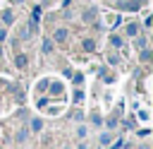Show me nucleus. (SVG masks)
Wrapping results in <instances>:
<instances>
[{"instance_id": "a211bd4d", "label": "nucleus", "mask_w": 153, "mask_h": 149, "mask_svg": "<svg viewBox=\"0 0 153 149\" xmlns=\"http://www.w3.org/2000/svg\"><path fill=\"white\" fill-rule=\"evenodd\" d=\"M36 103H38V108H43V106L48 103V99H36Z\"/></svg>"}, {"instance_id": "f8f14e48", "label": "nucleus", "mask_w": 153, "mask_h": 149, "mask_svg": "<svg viewBox=\"0 0 153 149\" xmlns=\"http://www.w3.org/2000/svg\"><path fill=\"white\" fill-rule=\"evenodd\" d=\"M148 60H151V50H143L141 53V62H148Z\"/></svg>"}, {"instance_id": "0eeeda50", "label": "nucleus", "mask_w": 153, "mask_h": 149, "mask_svg": "<svg viewBox=\"0 0 153 149\" xmlns=\"http://www.w3.org/2000/svg\"><path fill=\"white\" fill-rule=\"evenodd\" d=\"M127 34H129V36H136V34H139V26H136V24H129V26H127Z\"/></svg>"}, {"instance_id": "6e6552de", "label": "nucleus", "mask_w": 153, "mask_h": 149, "mask_svg": "<svg viewBox=\"0 0 153 149\" xmlns=\"http://www.w3.org/2000/svg\"><path fill=\"white\" fill-rule=\"evenodd\" d=\"M110 43H112L115 48H120V46H122V38H120V36H110Z\"/></svg>"}, {"instance_id": "9d476101", "label": "nucleus", "mask_w": 153, "mask_h": 149, "mask_svg": "<svg viewBox=\"0 0 153 149\" xmlns=\"http://www.w3.org/2000/svg\"><path fill=\"white\" fill-rule=\"evenodd\" d=\"M31 127H33V130H36V132H38V130H41V127H43V120H41V118H36V120H33V123H31Z\"/></svg>"}, {"instance_id": "7ed1b4c3", "label": "nucleus", "mask_w": 153, "mask_h": 149, "mask_svg": "<svg viewBox=\"0 0 153 149\" xmlns=\"http://www.w3.org/2000/svg\"><path fill=\"white\" fill-rule=\"evenodd\" d=\"M26 62H29V58H26V55H24V53H19V55H17V58H14V65H17V67H22V70H24V67H26Z\"/></svg>"}, {"instance_id": "39448f33", "label": "nucleus", "mask_w": 153, "mask_h": 149, "mask_svg": "<svg viewBox=\"0 0 153 149\" xmlns=\"http://www.w3.org/2000/svg\"><path fill=\"white\" fill-rule=\"evenodd\" d=\"M67 38V29H55V41H65Z\"/></svg>"}, {"instance_id": "f257e3e1", "label": "nucleus", "mask_w": 153, "mask_h": 149, "mask_svg": "<svg viewBox=\"0 0 153 149\" xmlns=\"http://www.w3.org/2000/svg\"><path fill=\"white\" fill-rule=\"evenodd\" d=\"M115 7H117V10H131V12H136V10H139V2H129V0H120V2H115Z\"/></svg>"}, {"instance_id": "4468645a", "label": "nucleus", "mask_w": 153, "mask_h": 149, "mask_svg": "<svg viewBox=\"0 0 153 149\" xmlns=\"http://www.w3.org/2000/svg\"><path fill=\"white\" fill-rule=\"evenodd\" d=\"M91 123H96V125H100V115H98V113H96V111H93V113H91Z\"/></svg>"}, {"instance_id": "9b49d317", "label": "nucleus", "mask_w": 153, "mask_h": 149, "mask_svg": "<svg viewBox=\"0 0 153 149\" xmlns=\"http://www.w3.org/2000/svg\"><path fill=\"white\" fill-rule=\"evenodd\" d=\"M53 50V41H43V53H50Z\"/></svg>"}, {"instance_id": "aec40b11", "label": "nucleus", "mask_w": 153, "mask_h": 149, "mask_svg": "<svg viewBox=\"0 0 153 149\" xmlns=\"http://www.w3.org/2000/svg\"><path fill=\"white\" fill-rule=\"evenodd\" d=\"M0 58H2V48H0Z\"/></svg>"}, {"instance_id": "ddd939ff", "label": "nucleus", "mask_w": 153, "mask_h": 149, "mask_svg": "<svg viewBox=\"0 0 153 149\" xmlns=\"http://www.w3.org/2000/svg\"><path fill=\"white\" fill-rule=\"evenodd\" d=\"M74 84H84V74H81V72L74 74Z\"/></svg>"}, {"instance_id": "423d86ee", "label": "nucleus", "mask_w": 153, "mask_h": 149, "mask_svg": "<svg viewBox=\"0 0 153 149\" xmlns=\"http://www.w3.org/2000/svg\"><path fill=\"white\" fill-rule=\"evenodd\" d=\"M84 50H96V43H93V38H84Z\"/></svg>"}, {"instance_id": "f03ea898", "label": "nucleus", "mask_w": 153, "mask_h": 149, "mask_svg": "<svg viewBox=\"0 0 153 149\" xmlns=\"http://www.w3.org/2000/svg\"><path fill=\"white\" fill-rule=\"evenodd\" d=\"M96 14H98V12H96V7H88V10H84V22H88V24H91V22L96 19Z\"/></svg>"}, {"instance_id": "dca6fc26", "label": "nucleus", "mask_w": 153, "mask_h": 149, "mask_svg": "<svg viewBox=\"0 0 153 149\" xmlns=\"http://www.w3.org/2000/svg\"><path fill=\"white\" fill-rule=\"evenodd\" d=\"M17 139H19V142H24V139H26V130H19V135H17Z\"/></svg>"}, {"instance_id": "1a4fd4ad", "label": "nucleus", "mask_w": 153, "mask_h": 149, "mask_svg": "<svg viewBox=\"0 0 153 149\" xmlns=\"http://www.w3.org/2000/svg\"><path fill=\"white\" fill-rule=\"evenodd\" d=\"M48 84H50V82H48ZM50 89H53V94H62V87H60L57 82H53V84H50Z\"/></svg>"}, {"instance_id": "20e7f679", "label": "nucleus", "mask_w": 153, "mask_h": 149, "mask_svg": "<svg viewBox=\"0 0 153 149\" xmlns=\"http://www.w3.org/2000/svg\"><path fill=\"white\" fill-rule=\"evenodd\" d=\"M0 17H2V22H5V24H12V19H14V14H12V10H5V12L0 14Z\"/></svg>"}, {"instance_id": "6ab92c4d", "label": "nucleus", "mask_w": 153, "mask_h": 149, "mask_svg": "<svg viewBox=\"0 0 153 149\" xmlns=\"http://www.w3.org/2000/svg\"><path fill=\"white\" fill-rule=\"evenodd\" d=\"M5 36H7V31H5V29H0V41H2Z\"/></svg>"}, {"instance_id": "2eb2a0df", "label": "nucleus", "mask_w": 153, "mask_h": 149, "mask_svg": "<svg viewBox=\"0 0 153 149\" xmlns=\"http://www.w3.org/2000/svg\"><path fill=\"white\" fill-rule=\"evenodd\" d=\"M81 99H84V91H81V89H79V91H74V101H76V103H79V101H81Z\"/></svg>"}, {"instance_id": "f3484780", "label": "nucleus", "mask_w": 153, "mask_h": 149, "mask_svg": "<svg viewBox=\"0 0 153 149\" xmlns=\"http://www.w3.org/2000/svg\"><path fill=\"white\" fill-rule=\"evenodd\" d=\"M100 144H110V135H100Z\"/></svg>"}]
</instances>
